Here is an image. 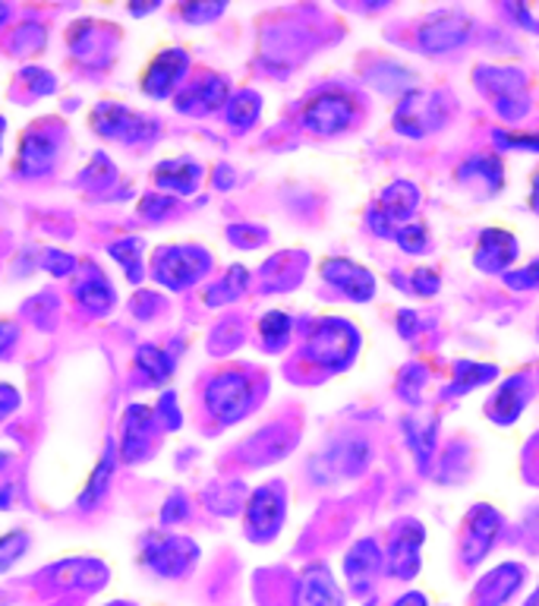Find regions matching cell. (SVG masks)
<instances>
[{
	"label": "cell",
	"instance_id": "277c9868",
	"mask_svg": "<svg viewBox=\"0 0 539 606\" xmlns=\"http://www.w3.org/2000/svg\"><path fill=\"white\" fill-rule=\"evenodd\" d=\"M416 199H420V190L407 180H395L385 193H382V203L378 209H372L370 221L375 224L378 234H388L395 221H405L416 209Z\"/></svg>",
	"mask_w": 539,
	"mask_h": 606
},
{
	"label": "cell",
	"instance_id": "5b68a950",
	"mask_svg": "<svg viewBox=\"0 0 539 606\" xmlns=\"http://www.w3.org/2000/svg\"><path fill=\"white\" fill-rule=\"evenodd\" d=\"M441 124V111H438V99L429 95V92H413L407 95L405 102L398 105V114H395V127L401 133H410V137H423L429 130H436Z\"/></svg>",
	"mask_w": 539,
	"mask_h": 606
},
{
	"label": "cell",
	"instance_id": "9a60e30c",
	"mask_svg": "<svg viewBox=\"0 0 539 606\" xmlns=\"http://www.w3.org/2000/svg\"><path fill=\"white\" fill-rule=\"evenodd\" d=\"M262 335H266V341H269L271 348H278L291 335V320L284 313H269L262 320Z\"/></svg>",
	"mask_w": 539,
	"mask_h": 606
},
{
	"label": "cell",
	"instance_id": "30bf717a",
	"mask_svg": "<svg viewBox=\"0 0 539 606\" xmlns=\"http://www.w3.org/2000/svg\"><path fill=\"white\" fill-rule=\"evenodd\" d=\"M297 606H344L332 571L325 566H309L297 588Z\"/></svg>",
	"mask_w": 539,
	"mask_h": 606
},
{
	"label": "cell",
	"instance_id": "ba28073f",
	"mask_svg": "<svg viewBox=\"0 0 539 606\" xmlns=\"http://www.w3.org/2000/svg\"><path fill=\"white\" fill-rule=\"evenodd\" d=\"M249 404V383L243 376H221L208 389V408L221 421H236Z\"/></svg>",
	"mask_w": 539,
	"mask_h": 606
},
{
	"label": "cell",
	"instance_id": "ffe728a7",
	"mask_svg": "<svg viewBox=\"0 0 539 606\" xmlns=\"http://www.w3.org/2000/svg\"><path fill=\"white\" fill-rule=\"evenodd\" d=\"M395 606H426V597L413 591V594H405V597H401V601H398Z\"/></svg>",
	"mask_w": 539,
	"mask_h": 606
},
{
	"label": "cell",
	"instance_id": "8fae6325",
	"mask_svg": "<svg viewBox=\"0 0 539 606\" xmlns=\"http://www.w3.org/2000/svg\"><path fill=\"white\" fill-rule=\"evenodd\" d=\"M517 259V241L505 231H486L476 247V266L483 272H502Z\"/></svg>",
	"mask_w": 539,
	"mask_h": 606
},
{
	"label": "cell",
	"instance_id": "7a4b0ae2",
	"mask_svg": "<svg viewBox=\"0 0 539 606\" xmlns=\"http://www.w3.org/2000/svg\"><path fill=\"white\" fill-rule=\"evenodd\" d=\"M357 351V332L344 322H322L309 335V357L322 366H341L347 357Z\"/></svg>",
	"mask_w": 539,
	"mask_h": 606
},
{
	"label": "cell",
	"instance_id": "9c48e42d",
	"mask_svg": "<svg viewBox=\"0 0 539 606\" xmlns=\"http://www.w3.org/2000/svg\"><path fill=\"white\" fill-rule=\"evenodd\" d=\"M322 272H325V279L337 285L347 297H354V300H370L372 291H375V282H372V275L363 269V266H357V262H350V259H329L325 266H322Z\"/></svg>",
	"mask_w": 539,
	"mask_h": 606
},
{
	"label": "cell",
	"instance_id": "2e32d148",
	"mask_svg": "<svg viewBox=\"0 0 539 606\" xmlns=\"http://www.w3.org/2000/svg\"><path fill=\"white\" fill-rule=\"evenodd\" d=\"M398 244H401L407 253H423L426 250V244H429V234H426L423 224H405V228L398 231Z\"/></svg>",
	"mask_w": 539,
	"mask_h": 606
},
{
	"label": "cell",
	"instance_id": "52a82bcc",
	"mask_svg": "<svg viewBox=\"0 0 539 606\" xmlns=\"http://www.w3.org/2000/svg\"><path fill=\"white\" fill-rule=\"evenodd\" d=\"M467 36H471V23L464 16L441 13L438 20L420 29V44H423L426 54H445V51L458 48Z\"/></svg>",
	"mask_w": 539,
	"mask_h": 606
},
{
	"label": "cell",
	"instance_id": "ac0fdd59",
	"mask_svg": "<svg viewBox=\"0 0 539 606\" xmlns=\"http://www.w3.org/2000/svg\"><path fill=\"white\" fill-rule=\"evenodd\" d=\"M508 285L537 287L539 285V259L534 262V266H530V269H527V272H517V275L511 272V275H508Z\"/></svg>",
	"mask_w": 539,
	"mask_h": 606
},
{
	"label": "cell",
	"instance_id": "7c38bea8",
	"mask_svg": "<svg viewBox=\"0 0 539 606\" xmlns=\"http://www.w3.org/2000/svg\"><path fill=\"white\" fill-rule=\"evenodd\" d=\"M281 515H284V505H281V497L274 490H259L253 502H249V528L256 537H271L281 525Z\"/></svg>",
	"mask_w": 539,
	"mask_h": 606
},
{
	"label": "cell",
	"instance_id": "4fadbf2b",
	"mask_svg": "<svg viewBox=\"0 0 539 606\" xmlns=\"http://www.w3.org/2000/svg\"><path fill=\"white\" fill-rule=\"evenodd\" d=\"M378 563H382V553H378L375 540H360V543L344 556V575H347L350 584L360 591V588L370 584V578L375 575V569H378Z\"/></svg>",
	"mask_w": 539,
	"mask_h": 606
},
{
	"label": "cell",
	"instance_id": "e0dca14e",
	"mask_svg": "<svg viewBox=\"0 0 539 606\" xmlns=\"http://www.w3.org/2000/svg\"><path fill=\"white\" fill-rule=\"evenodd\" d=\"M496 143L511 145V149H527V152H539V137H524V133H496Z\"/></svg>",
	"mask_w": 539,
	"mask_h": 606
},
{
	"label": "cell",
	"instance_id": "6da1fadb",
	"mask_svg": "<svg viewBox=\"0 0 539 606\" xmlns=\"http://www.w3.org/2000/svg\"><path fill=\"white\" fill-rule=\"evenodd\" d=\"M354 114H357V102L344 89H322L319 95L306 102L304 127L319 137H332V133L347 130Z\"/></svg>",
	"mask_w": 539,
	"mask_h": 606
},
{
	"label": "cell",
	"instance_id": "3957f363",
	"mask_svg": "<svg viewBox=\"0 0 539 606\" xmlns=\"http://www.w3.org/2000/svg\"><path fill=\"white\" fill-rule=\"evenodd\" d=\"M420 546H423V528L416 521H401L388 543V575L413 578L420 571Z\"/></svg>",
	"mask_w": 539,
	"mask_h": 606
},
{
	"label": "cell",
	"instance_id": "5bb4252c",
	"mask_svg": "<svg viewBox=\"0 0 539 606\" xmlns=\"http://www.w3.org/2000/svg\"><path fill=\"white\" fill-rule=\"evenodd\" d=\"M521 575L524 571L517 569V566H499V569L492 571L489 578H486V584L479 588V606H502L517 591V584H521Z\"/></svg>",
	"mask_w": 539,
	"mask_h": 606
},
{
	"label": "cell",
	"instance_id": "8992f818",
	"mask_svg": "<svg viewBox=\"0 0 539 606\" xmlns=\"http://www.w3.org/2000/svg\"><path fill=\"white\" fill-rule=\"evenodd\" d=\"M499 528H502V518L489 505H476L467 515V521H464V556H467L471 566L489 553V546L499 537Z\"/></svg>",
	"mask_w": 539,
	"mask_h": 606
},
{
	"label": "cell",
	"instance_id": "d6986e66",
	"mask_svg": "<svg viewBox=\"0 0 539 606\" xmlns=\"http://www.w3.org/2000/svg\"><path fill=\"white\" fill-rule=\"evenodd\" d=\"M413 287H416L420 294H436V291H438L436 272H429V269H420V272L413 275Z\"/></svg>",
	"mask_w": 539,
	"mask_h": 606
}]
</instances>
